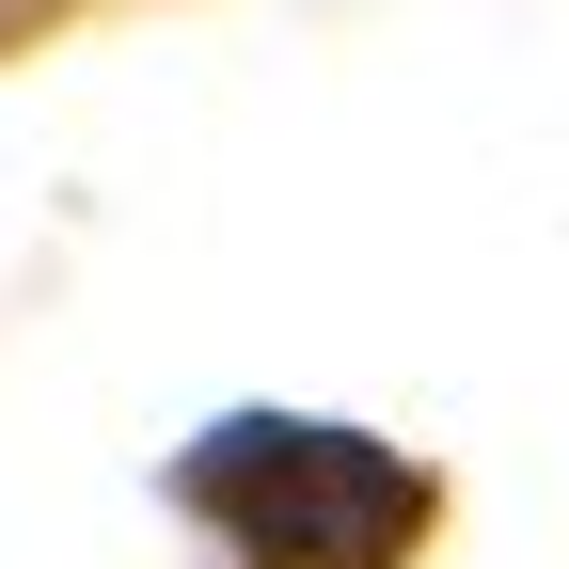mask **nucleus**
Returning a JSON list of instances; mask_svg holds the SVG:
<instances>
[{
  "mask_svg": "<svg viewBox=\"0 0 569 569\" xmlns=\"http://www.w3.org/2000/svg\"><path fill=\"white\" fill-rule=\"evenodd\" d=\"M190 490H206L222 538L269 553V569H396L411 522H427V475H411V459L348 443V427H284V411L222 427V443L190 459Z\"/></svg>",
  "mask_w": 569,
  "mask_h": 569,
  "instance_id": "1",
  "label": "nucleus"
}]
</instances>
